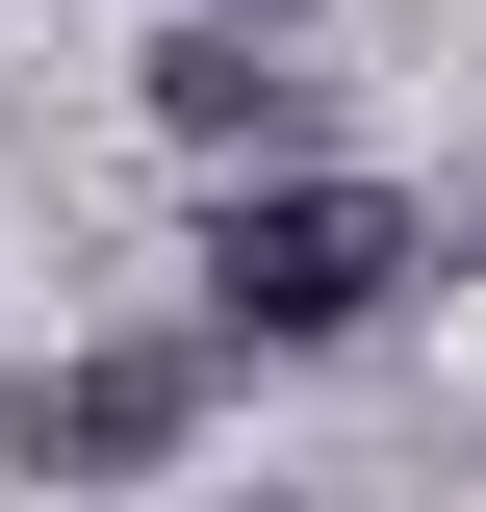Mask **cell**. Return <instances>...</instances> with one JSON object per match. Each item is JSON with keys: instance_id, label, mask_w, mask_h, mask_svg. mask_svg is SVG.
I'll return each instance as SVG.
<instances>
[{"instance_id": "cell-1", "label": "cell", "mask_w": 486, "mask_h": 512, "mask_svg": "<svg viewBox=\"0 0 486 512\" xmlns=\"http://www.w3.org/2000/svg\"><path fill=\"white\" fill-rule=\"evenodd\" d=\"M435 282V231L384 180H231V231H205V333L231 359H333V333H384Z\"/></svg>"}, {"instance_id": "cell-2", "label": "cell", "mask_w": 486, "mask_h": 512, "mask_svg": "<svg viewBox=\"0 0 486 512\" xmlns=\"http://www.w3.org/2000/svg\"><path fill=\"white\" fill-rule=\"evenodd\" d=\"M205 359H231V333H103L77 384H26V461H52V487H128V461H180V436H205Z\"/></svg>"}, {"instance_id": "cell-3", "label": "cell", "mask_w": 486, "mask_h": 512, "mask_svg": "<svg viewBox=\"0 0 486 512\" xmlns=\"http://www.w3.org/2000/svg\"><path fill=\"white\" fill-rule=\"evenodd\" d=\"M154 128H180V154H231V180H256V154H307V77L256 52V26H180V52H154Z\"/></svg>"}]
</instances>
